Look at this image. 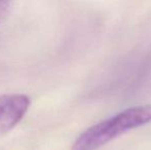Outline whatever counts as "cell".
<instances>
[{"instance_id":"3957f363","label":"cell","mask_w":151,"mask_h":150,"mask_svg":"<svg viewBox=\"0 0 151 150\" xmlns=\"http://www.w3.org/2000/svg\"><path fill=\"white\" fill-rule=\"evenodd\" d=\"M12 3L8 1H0V24L7 18Z\"/></svg>"},{"instance_id":"6da1fadb","label":"cell","mask_w":151,"mask_h":150,"mask_svg":"<svg viewBox=\"0 0 151 150\" xmlns=\"http://www.w3.org/2000/svg\"><path fill=\"white\" fill-rule=\"evenodd\" d=\"M151 122V103L124 109L86 128L71 150H97L129 131Z\"/></svg>"},{"instance_id":"7a4b0ae2","label":"cell","mask_w":151,"mask_h":150,"mask_svg":"<svg viewBox=\"0 0 151 150\" xmlns=\"http://www.w3.org/2000/svg\"><path fill=\"white\" fill-rule=\"evenodd\" d=\"M31 105L28 96L22 94L0 96V136L6 135L23 119Z\"/></svg>"}]
</instances>
